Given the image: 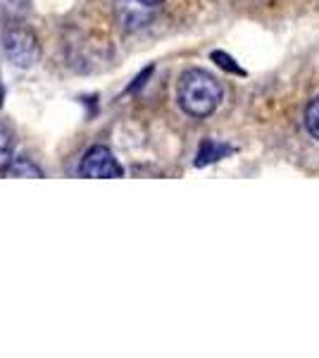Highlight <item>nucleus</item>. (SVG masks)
<instances>
[{
  "label": "nucleus",
  "mask_w": 319,
  "mask_h": 358,
  "mask_svg": "<svg viewBox=\"0 0 319 358\" xmlns=\"http://www.w3.org/2000/svg\"><path fill=\"white\" fill-rule=\"evenodd\" d=\"M31 0H0V22L5 24H17L29 15Z\"/></svg>",
  "instance_id": "423d86ee"
},
{
  "label": "nucleus",
  "mask_w": 319,
  "mask_h": 358,
  "mask_svg": "<svg viewBox=\"0 0 319 358\" xmlns=\"http://www.w3.org/2000/svg\"><path fill=\"white\" fill-rule=\"evenodd\" d=\"M153 65H150V67H146V69H143V72L141 74H138V77L136 79H133V84L129 86V94H133V91H138V89H143V86H146V79L150 77V74H153Z\"/></svg>",
  "instance_id": "9b49d317"
},
{
  "label": "nucleus",
  "mask_w": 319,
  "mask_h": 358,
  "mask_svg": "<svg viewBox=\"0 0 319 358\" xmlns=\"http://www.w3.org/2000/svg\"><path fill=\"white\" fill-rule=\"evenodd\" d=\"M5 172H8V177H29V179L43 177V170L31 158H13L10 165L5 167Z\"/></svg>",
  "instance_id": "0eeeda50"
},
{
  "label": "nucleus",
  "mask_w": 319,
  "mask_h": 358,
  "mask_svg": "<svg viewBox=\"0 0 319 358\" xmlns=\"http://www.w3.org/2000/svg\"><path fill=\"white\" fill-rule=\"evenodd\" d=\"M162 3H165V0H121L119 3L121 24H126L129 29H138V27L148 24L150 17H153V13Z\"/></svg>",
  "instance_id": "20e7f679"
},
{
  "label": "nucleus",
  "mask_w": 319,
  "mask_h": 358,
  "mask_svg": "<svg viewBox=\"0 0 319 358\" xmlns=\"http://www.w3.org/2000/svg\"><path fill=\"white\" fill-rule=\"evenodd\" d=\"M81 177L91 179H117L124 177V167L119 165V160L114 158V153L107 146H94L86 151L79 165Z\"/></svg>",
  "instance_id": "7ed1b4c3"
},
{
  "label": "nucleus",
  "mask_w": 319,
  "mask_h": 358,
  "mask_svg": "<svg viewBox=\"0 0 319 358\" xmlns=\"http://www.w3.org/2000/svg\"><path fill=\"white\" fill-rule=\"evenodd\" d=\"M305 127L312 134V138H317L319 141V96L312 98L310 106L305 108Z\"/></svg>",
  "instance_id": "9d476101"
},
{
  "label": "nucleus",
  "mask_w": 319,
  "mask_h": 358,
  "mask_svg": "<svg viewBox=\"0 0 319 358\" xmlns=\"http://www.w3.org/2000/svg\"><path fill=\"white\" fill-rule=\"evenodd\" d=\"M236 153L234 146H229V143H222V141H212V138H205V141L200 143L198 153H195V160L193 165L195 167H207L210 163H217V160L226 158V155Z\"/></svg>",
  "instance_id": "39448f33"
},
{
  "label": "nucleus",
  "mask_w": 319,
  "mask_h": 358,
  "mask_svg": "<svg viewBox=\"0 0 319 358\" xmlns=\"http://www.w3.org/2000/svg\"><path fill=\"white\" fill-rule=\"evenodd\" d=\"M3 50L5 57L20 69L34 67L40 57V45L36 34L31 29H27L24 24H20V22L17 24H8V29L3 31Z\"/></svg>",
  "instance_id": "f03ea898"
},
{
  "label": "nucleus",
  "mask_w": 319,
  "mask_h": 358,
  "mask_svg": "<svg viewBox=\"0 0 319 358\" xmlns=\"http://www.w3.org/2000/svg\"><path fill=\"white\" fill-rule=\"evenodd\" d=\"M15 138H13V131L8 129L5 124H0V170L10 165V160L15 158Z\"/></svg>",
  "instance_id": "6e6552de"
},
{
  "label": "nucleus",
  "mask_w": 319,
  "mask_h": 358,
  "mask_svg": "<svg viewBox=\"0 0 319 358\" xmlns=\"http://www.w3.org/2000/svg\"><path fill=\"white\" fill-rule=\"evenodd\" d=\"M210 57L214 62H217V67H222L224 72H229V74H239V77H246V69H243L239 62L234 60L231 55H226L224 50H212Z\"/></svg>",
  "instance_id": "1a4fd4ad"
},
{
  "label": "nucleus",
  "mask_w": 319,
  "mask_h": 358,
  "mask_svg": "<svg viewBox=\"0 0 319 358\" xmlns=\"http://www.w3.org/2000/svg\"><path fill=\"white\" fill-rule=\"evenodd\" d=\"M224 89L207 69H186L177 82V103L188 117L202 120L222 106Z\"/></svg>",
  "instance_id": "f257e3e1"
}]
</instances>
